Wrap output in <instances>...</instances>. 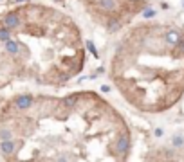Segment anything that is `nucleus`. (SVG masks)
<instances>
[{
    "label": "nucleus",
    "instance_id": "nucleus-3",
    "mask_svg": "<svg viewBox=\"0 0 184 162\" xmlns=\"http://www.w3.org/2000/svg\"><path fill=\"white\" fill-rule=\"evenodd\" d=\"M14 149H16V144H14L11 139H7V141H0V151H2L4 155H11Z\"/></svg>",
    "mask_w": 184,
    "mask_h": 162
},
{
    "label": "nucleus",
    "instance_id": "nucleus-5",
    "mask_svg": "<svg viewBox=\"0 0 184 162\" xmlns=\"http://www.w3.org/2000/svg\"><path fill=\"white\" fill-rule=\"evenodd\" d=\"M99 7H103L105 11H112L115 7V0H98Z\"/></svg>",
    "mask_w": 184,
    "mask_h": 162
},
{
    "label": "nucleus",
    "instance_id": "nucleus-11",
    "mask_svg": "<svg viewBox=\"0 0 184 162\" xmlns=\"http://www.w3.org/2000/svg\"><path fill=\"white\" fill-rule=\"evenodd\" d=\"M65 105H67L69 108L74 106V105H76V95H69V97L65 99Z\"/></svg>",
    "mask_w": 184,
    "mask_h": 162
},
{
    "label": "nucleus",
    "instance_id": "nucleus-12",
    "mask_svg": "<svg viewBox=\"0 0 184 162\" xmlns=\"http://www.w3.org/2000/svg\"><path fill=\"white\" fill-rule=\"evenodd\" d=\"M7 139H11V133L7 130H2L0 132V141H7Z\"/></svg>",
    "mask_w": 184,
    "mask_h": 162
},
{
    "label": "nucleus",
    "instance_id": "nucleus-2",
    "mask_svg": "<svg viewBox=\"0 0 184 162\" xmlns=\"http://www.w3.org/2000/svg\"><path fill=\"white\" fill-rule=\"evenodd\" d=\"M14 105H16V108H20V110H27V108H31V105H33V97H31V95H20V97H16Z\"/></svg>",
    "mask_w": 184,
    "mask_h": 162
},
{
    "label": "nucleus",
    "instance_id": "nucleus-17",
    "mask_svg": "<svg viewBox=\"0 0 184 162\" xmlns=\"http://www.w3.org/2000/svg\"><path fill=\"white\" fill-rule=\"evenodd\" d=\"M18 2H27V0H18Z\"/></svg>",
    "mask_w": 184,
    "mask_h": 162
},
{
    "label": "nucleus",
    "instance_id": "nucleus-6",
    "mask_svg": "<svg viewBox=\"0 0 184 162\" xmlns=\"http://www.w3.org/2000/svg\"><path fill=\"white\" fill-rule=\"evenodd\" d=\"M6 51H7L9 54H16L18 52V43L13 41V40H7L6 41Z\"/></svg>",
    "mask_w": 184,
    "mask_h": 162
},
{
    "label": "nucleus",
    "instance_id": "nucleus-13",
    "mask_svg": "<svg viewBox=\"0 0 184 162\" xmlns=\"http://www.w3.org/2000/svg\"><path fill=\"white\" fill-rule=\"evenodd\" d=\"M173 144H175V146H182V139H181V137H175V139H173Z\"/></svg>",
    "mask_w": 184,
    "mask_h": 162
},
{
    "label": "nucleus",
    "instance_id": "nucleus-4",
    "mask_svg": "<svg viewBox=\"0 0 184 162\" xmlns=\"http://www.w3.org/2000/svg\"><path fill=\"white\" fill-rule=\"evenodd\" d=\"M18 24H20V18H18V14H14V13H9L6 18H4V25L9 27V29L18 27Z\"/></svg>",
    "mask_w": 184,
    "mask_h": 162
},
{
    "label": "nucleus",
    "instance_id": "nucleus-1",
    "mask_svg": "<svg viewBox=\"0 0 184 162\" xmlns=\"http://www.w3.org/2000/svg\"><path fill=\"white\" fill-rule=\"evenodd\" d=\"M128 144H130L128 135H119V137H117V141H115V149H117V153L125 155V153L128 151Z\"/></svg>",
    "mask_w": 184,
    "mask_h": 162
},
{
    "label": "nucleus",
    "instance_id": "nucleus-10",
    "mask_svg": "<svg viewBox=\"0 0 184 162\" xmlns=\"http://www.w3.org/2000/svg\"><path fill=\"white\" fill-rule=\"evenodd\" d=\"M87 47H88V51H90V52L94 54V56H96V58H99L98 51H96V47H94V43H92V41H90V40H87Z\"/></svg>",
    "mask_w": 184,
    "mask_h": 162
},
{
    "label": "nucleus",
    "instance_id": "nucleus-16",
    "mask_svg": "<svg viewBox=\"0 0 184 162\" xmlns=\"http://www.w3.org/2000/svg\"><path fill=\"white\" fill-rule=\"evenodd\" d=\"M155 135H157V137H161V135H162V130H161V128H157V130H155Z\"/></svg>",
    "mask_w": 184,
    "mask_h": 162
},
{
    "label": "nucleus",
    "instance_id": "nucleus-8",
    "mask_svg": "<svg viewBox=\"0 0 184 162\" xmlns=\"http://www.w3.org/2000/svg\"><path fill=\"white\" fill-rule=\"evenodd\" d=\"M155 14H157V11L154 9V7H146V9H143V18H146V20H148V18H154Z\"/></svg>",
    "mask_w": 184,
    "mask_h": 162
},
{
    "label": "nucleus",
    "instance_id": "nucleus-15",
    "mask_svg": "<svg viewBox=\"0 0 184 162\" xmlns=\"http://www.w3.org/2000/svg\"><path fill=\"white\" fill-rule=\"evenodd\" d=\"M101 92H105V94L110 92V87H108V85H103V87H101Z\"/></svg>",
    "mask_w": 184,
    "mask_h": 162
},
{
    "label": "nucleus",
    "instance_id": "nucleus-9",
    "mask_svg": "<svg viewBox=\"0 0 184 162\" xmlns=\"http://www.w3.org/2000/svg\"><path fill=\"white\" fill-rule=\"evenodd\" d=\"M9 36H11V34H9V27H0V40L2 41H7L9 40Z\"/></svg>",
    "mask_w": 184,
    "mask_h": 162
},
{
    "label": "nucleus",
    "instance_id": "nucleus-7",
    "mask_svg": "<svg viewBox=\"0 0 184 162\" xmlns=\"http://www.w3.org/2000/svg\"><path fill=\"white\" fill-rule=\"evenodd\" d=\"M166 40L170 41V43H179V41H181V36H179L177 31H170V33L166 34Z\"/></svg>",
    "mask_w": 184,
    "mask_h": 162
},
{
    "label": "nucleus",
    "instance_id": "nucleus-14",
    "mask_svg": "<svg viewBox=\"0 0 184 162\" xmlns=\"http://www.w3.org/2000/svg\"><path fill=\"white\" fill-rule=\"evenodd\" d=\"M108 29H110V31H117V29H119V24H110Z\"/></svg>",
    "mask_w": 184,
    "mask_h": 162
}]
</instances>
